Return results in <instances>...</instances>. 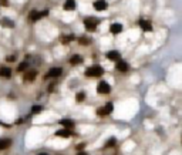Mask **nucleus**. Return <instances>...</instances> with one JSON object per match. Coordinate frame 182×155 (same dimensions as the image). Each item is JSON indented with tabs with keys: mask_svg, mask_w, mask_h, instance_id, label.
<instances>
[{
	"mask_svg": "<svg viewBox=\"0 0 182 155\" xmlns=\"http://www.w3.org/2000/svg\"><path fill=\"white\" fill-rule=\"evenodd\" d=\"M101 74H103V68L100 66H93L86 70L87 77H98V76H101Z\"/></svg>",
	"mask_w": 182,
	"mask_h": 155,
	"instance_id": "obj_1",
	"label": "nucleus"
},
{
	"mask_svg": "<svg viewBox=\"0 0 182 155\" xmlns=\"http://www.w3.org/2000/svg\"><path fill=\"white\" fill-rule=\"evenodd\" d=\"M97 24H98V22L96 19H93V17H88V19L84 20V26H86V29L88 32H94L97 29Z\"/></svg>",
	"mask_w": 182,
	"mask_h": 155,
	"instance_id": "obj_2",
	"label": "nucleus"
},
{
	"mask_svg": "<svg viewBox=\"0 0 182 155\" xmlns=\"http://www.w3.org/2000/svg\"><path fill=\"white\" fill-rule=\"evenodd\" d=\"M97 91H98L100 94H108V93L111 91V87H110V84H108L107 81H101V83L97 86Z\"/></svg>",
	"mask_w": 182,
	"mask_h": 155,
	"instance_id": "obj_3",
	"label": "nucleus"
},
{
	"mask_svg": "<svg viewBox=\"0 0 182 155\" xmlns=\"http://www.w3.org/2000/svg\"><path fill=\"white\" fill-rule=\"evenodd\" d=\"M111 111H112V104H111V102H108L105 107L98 108V110H97V114H98V115H108Z\"/></svg>",
	"mask_w": 182,
	"mask_h": 155,
	"instance_id": "obj_4",
	"label": "nucleus"
},
{
	"mask_svg": "<svg viewBox=\"0 0 182 155\" xmlns=\"http://www.w3.org/2000/svg\"><path fill=\"white\" fill-rule=\"evenodd\" d=\"M48 14V11L44 10V11H32L30 13V20H33V22H36V20H39V19H41V17H44V16H47Z\"/></svg>",
	"mask_w": 182,
	"mask_h": 155,
	"instance_id": "obj_5",
	"label": "nucleus"
},
{
	"mask_svg": "<svg viewBox=\"0 0 182 155\" xmlns=\"http://www.w3.org/2000/svg\"><path fill=\"white\" fill-rule=\"evenodd\" d=\"M94 9L98 11L105 10V9H107V1H105V0H97L96 3H94Z\"/></svg>",
	"mask_w": 182,
	"mask_h": 155,
	"instance_id": "obj_6",
	"label": "nucleus"
},
{
	"mask_svg": "<svg viewBox=\"0 0 182 155\" xmlns=\"http://www.w3.org/2000/svg\"><path fill=\"white\" fill-rule=\"evenodd\" d=\"M61 73H63V70H61L60 67H54V68H51V70L48 71V74H47L46 77H58Z\"/></svg>",
	"mask_w": 182,
	"mask_h": 155,
	"instance_id": "obj_7",
	"label": "nucleus"
},
{
	"mask_svg": "<svg viewBox=\"0 0 182 155\" xmlns=\"http://www.w3.org/2000/svg\"><path fill=\"white\" fill-rule=\"evenodd\" d=\"M139 27L144 30V32H151L152 30V26L148 20H139Z\"/></svg>",
	"mask_w": 182,
	"mask_h": 155,
	"instance_id": "obj_8",
	"label": "nucleus"
},
{
	"mask_svg": "<svg viewBox=\"0 0 182 155\" xmlns=\"http://www.w3.org/2000/svg\"><path fill=\"white\" fill-rule=\"evenodd\" d=\"M110 32L112 34H118L122 32V26L119 24V23H115V24H111L110 26Z\"/></svg>",
	"mask_w": 182,
	"mask_h": 155,
	"instance_id": "obj_9",
	"label": "nucleus"
},
{
	"mask_svg": "<svg viewBox=\"0 0 182 155\" xmlns=\"http://www.w3.org/2000/svg\"><path fill=\"white\" fill-rule=\"evenodd\" d=\"M117 70H118V71H122V73H125V71L128 70V64H127L125 61H122V60H118Z\"/></svg>",
	"mask_w": 182,
	"mask_h": 155,
	"instance_id": "obj_10",
	"label": "nucleus"
},
{
	"mask_svg": "<svg viewBox=\"0 0 182 155\" xmlns=\"http://www.w3.org/2000/svg\"><path fill=\"white\" fill-rule=\"evenodd\" d=\"M75 9V1L74 0H65L64 3V10H74Z\"/></svg>",
	"mask_w": 182,
	"mask_h": 155,
	"instance_id": "obj_11",
	"label": "nucleus"
},
{
	"mask_svg": "<svg viewBox=\"0 0 182 155\" xmlns=\"http://www.w3.org/2000/svg\"><path fill=\"white\" fill-rule=\"evenodd\" d=\"M71 135V133L65 128V130H60V131H56V137H63V138H68Z\"/></svg>",
	"mask_w": 182,
	"mask_h": 155,
	"instance_id": "obj_12",
	"label": "nucleus"
},
{
	"mask_svg": "<svg viewBox=\"0 0 182 155\" xmlns=\"http://www.w3.org/2000/svg\"><path fill=\"white\" fill-rule=\"evenodd\" d=\"M11 70L9 67H0V76L1 77H10Z\"/></svg>",
	"mask_w": 182,
	"mask_h": 155,
	"instance_id": "obj_13",
	"label": "nucleus"
},
{
	"mask_svg": "<svg viewBox=\"0 0 182 155\" xmlns=\"http://www.w3.org/2000/svg\"><path fill=\"white\" fill-rule=\"evenodd\" d=\"M60 124H61V125H64V127H67V130H70V128H73V127H74V122L71 121V120H61Z\"/></svg>",
	"mask_w": 182,
	"mask_h": 155,
	"instance_id": "obj_14",
	"label": "nucleus"
},
{
	"mask_svg": "<svg viewBox=\"0 0 182 155\" xmlns=\"http://www.w3.org/2000/svg\"><path fill=\"white\" fill-rule=\"evenodd\" d=\"M81 61H83V58H81V57H80L78 54L73 55V57L70 58V63H71V64H74V66H75V64H80Z\"/></svg>",
	"mask_w": 182,
	"mask_h": 155,
	"instance_id": "obj_15",
	"label": "nucleus"
},
{
	"mask_svg": "<svg viewBox=\"0 0 182 155\" xmlns=\"http://www.w3.org/2000/svg\"><path fill=\"white\" fill-rule=\"evenodd\" d=\"M36 76H37L36 71H29V73L24 76V80H26V81H33V80L36 78Z\"/></svg>",
	"mask_w": 182,
	"mask_h": 155,
	"instance_id": "obj_16",
	"label": "nucleus"
},
{
	"mask_svg": "<svg viewBox=\"0 0 182 155\" xmlns=\"http://www.w3.org/2000/svg\"><path fill=\"white\" fill-rule=\"evenodd\" d=\"M107 57L110 60H119V53L118 51H110L107 54Z\"/></svg>",
	"mask_w": 182,
	"mask_h": 155,
	"instance_id": "obj_17",
	"label": "nucleus"
},
{
	"mask_svg": "<svg viewBox=\"0 0 182 155\" xmlns=\"http://www.w3.org/2000/svg\"><path fill=\"white\" fill-rule=\"evenodd\" d=\"M10 144H11L10 140H4V141H1V142H0V149H4V148H7V147H9Z\"/></svg>",
	"mask_w": 182,
	"mask_h": 155,
	"instance_id": "obj_18",
	"label": "nucleus"
},
{
	"mask_svg": "<svg viewBox=\"0 0 182 155\" xmlns=\"http://www.w3.org/2000/svg\"><path fill=\"white\" fill-rule=\"evenodd\" d=\"M115 142H117V140H115V138H110V140H108L107 141V144H105V147H112V145H115Z\"/></svg>",
	"mask_w": 182,
	"mask_h": 155,
	"instance_id": "obj_19",
	"label": "nucleus"
},
{
	"mask_svg": "<svg viewBox=\"0 0 182 155\" xmlns=\"http://www.w3.org/2000/svg\"><path fill=\"white\" fill-rule=\"evenodd\" d=\"M41 110H43V107H41V105H34V107H33V110H32V112H33V114H37V112H40Z\"/></svg>",
	"mask_w": 182,
	"mask_h": 155,
	"instance_id": "obj_20",
	"label": "nucleus"
},
{
	"mask_svg": "<svg viewBox=\"0 0 182 155\" xmlns=\"http://www.w3.org/2000/svg\"><path fill=\"white\" fill-rule=\"evenodd\" d=\"M84 97H86V94H84V93H78V94L75 95V100H77L78 102H80V101H83V100H84Z\"/></svg>",
	"mask_w": 182,
	"mask_h": 155,
	"instance_id": "obj_21",
	"label": "nucleus"
},
{
	"mask_svg": "<svg viewBox=\"0 0 182 155\" xmlns=\"http://www.w3.org/2000/svg\"><path fill=\"white\" fill-rule=\"evenodd\" d=\"M27 68V63H22L20 66L17 67V71H23V70H26Z\"/></svg>",
	"mask_w": 182,
	"mask_h": 155,
	"instance_id": "obj_22",
	"label": "nucleus"
},
{
	"mask_svg": "<svg viewBox=\"0 0 182 155\" xmlns=\"http://www.w3.org/2000/svg\"><path fill=\"white\" fill-rule=\"evenodd\" d=\"M78 41H80L81 44H88V40H87V39H84V37H83V39H80Z\"/></svg>",
	"mask_w": 182,
	"mask_h": 155,
	"instance_id": "obj_23",
	"label": "nucleus"
},
{
	"mask_svg": "<svg viewBox=\"0 0 182 155\" xmlns=\"http://www.w3.org/2000/svg\"><path fill=\"white\" fill-rule=\"evenodd\" d=\"M71 39H73V37H64L63 41H64V43H68V41H71Z\"/></svg>",
	"mask_w": 182,
	"mask_h": 155,
	"instance_id": "obj_24",
	"label": "nucleus"
},
{
	"mask_svg": "<svg viewBox=\"0 0 182 155\" xmlns=\"http://www.w3.org/2000/svg\"><path fill=\"white\" fill-rule=\"evenodd\" d=\"M83 148H84V144H81V145H77V149H78V151H80V149H83Z\"/></svg>",
	"mask_w": 182,
	"mask_h": 155,
	"instance_id": "obj_25",
	"label": "nucleus"
},
{
	"mask_svg": "<svg viewBox=\"0 0 182 155\" xmlns=\"http://www.w3.org/2000/svg\"><path fill=\"white\" fill-rule=\"evenodd\" d=\"M14 60V55H10V57H7V61H13Z\"/></svg>",
	"mask_w": 182,
	"mask_h": 155,
	"instance_id": "obj_26",
	"label": "nucleus"
},
{
	"mask_svg": "<svg viewBox=\"0 0 182 155\" xmlns=\"http://www.w3.org/2000/svg\"><path fill=\"white\" fill-rule=\"evenodd\" d=\"M0 3H3L4 6H7V1H6V0H0Z\"/></svg>",
	"mask_w": 182,
	"mask_h": 155,
	"instance_id": "obj_27",
	"label": "nucleus"
},
{
	"mask_svg": "<svg viewBox=\"0 0 182 155\" xmlns=\"http://www.w3.org/2000/svg\"><path fill=\"white\" fill-rule=\"evenodd\" d=\"M77 155H88V154H87V152H83V151H81V152H78Z\"/></svg>",
	"mask_w": 182,
	"mask_h": 155,
	"instance_id": "obj_28",
	"label": "nucleus"
},
{
	"mask_svg": "<svg viewBox=\"0 0 182 155\" xmlns=\"http://www.w3.org/2000/svg\"><path fill=\"white\" fill-rule=\"evenodd\" d=\"M39 155H47V154H39Z\"/></svg>",
	"mask_w": 182,
	"mask_h": 155,
	"instance_id": "obj_29",
	"label": "nucleus"
}]
</instances>
